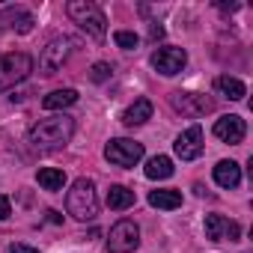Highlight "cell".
I'll use <instances>...</instances> for the list:
<instances>
[{"label": "cell", "instance_id": "cell-19", "mask_svg": "<svg viewBox=\"0 0 253 253\" xmlns=\"http://www.w3.org/2000/svg\"><path fill=\"white\" fill-rule=\"evenodd\" d=\"M107 206L116 209V211L131 209V206H134V191H128L125 185H110V191H107Z\"/></svg>", "mask_w": 253, "mask_h": 253}, {"label": "cell", "instance_id": "cell-24", "mask_svg": "<svg viewBox=\"0 0 253 253\" xmlns=\"http://www.w3.org/2000/svg\"><path fill=\"white\" fill-rule=\"evenodd\" d=\"M12 214V206H9V197H3L0 194V220H6Z\"/></svg>", "mask_w": 253, "mask_h": 253}, {"label": "cell", "instance_id": "cell-25", "mask_svg": "<svg viewBox=\"0 0 253 253\" xmlns=\"http://www.w3.org/2000/svg\"><path fill=\"white\" fill-rule=\"evenodd\" d=\"M6 253H39L36 247H30V244H9L6 247Z\"/></svg>", "mask_w": 253, "mask_h": 253}, {"label": "cell", "instance_id": "cell-18", "mask_svg": "<svg viewBox=\"0 0 253 253\" xmlns=\"http://www.w3.org/2000/svg\"><path fill=\"white\" fill-rule=\"evenodd\" d=\"M149 206L152 209H164V211H173L182 206V194L173 191V188H164V191H152L149 194Z\"/></svg>", "mask_w": 253, "mask_h": 253}, {"label": "cell", "instance_id": "cell-8", "mask_svg": "<svg viewBox=\"0 0 253 253\" xmlns=\"http://www.w3.org/2000/svg\"><path fill=\"white\" fill-rule=\"evenodd\" d=\"M104 158H107L113 167H134V164L143 158V143L128 140V137H113V140L104 146Z\"/></svg>", "mask_w": 253, "mask_h": 253}, {"label": "cell", "instance_id": "cell-15", "mask_svg": "<svg viewBox=\"0 0 253 253\" xmlns=\"http://www.w3.org/2000/svg\"><path fill=\"white\" fill-rule=\"evenodd\" d=\"M146 119H152V101L149 98H137L134 104H128V107H125V113H122V125H128V128L143 125Z\"/></svg>", "mask_w": 253, "mask_h": 253}, {"label": "cell", "instance_id": "cell-13", "mask_svg": "<svg viewBox=\"0 0 253 253\" xmlns=\"http://www.w3.org/2000/svg\"><path fill=\"white\" fill-rule=\"evenodd\" d=\"M33 15L21 6H9V9H0V30H18V33H30L33 30Z\"/></svg>", "mask_w": 253, "mask_h": 253}, {"label": "cell", "instance_id": "cell-3", "mask_svg": "<svg viewBox=\"0 0 253 253\" xmlns=\"http://www.w3.org/2000/svg\"><path fill=\"white\" fill-rule=\"evenodd\" d=\"M66 12H69V18H72L86 36L104 39V33H107V18H104V12H101L98 3H92V0H72V3L66 6Z\"/></svg>", "mask_w": 253, "mask_h": 253}, {"label": "cell", "instance_id": "cell-11", "mask_svg": "<svg viewBox=\"0 0 253 253\" xmlns=\"http://www.w3.org/2000/svg\"><path fill=\"white\" fill-rule=\"evenodd\" d=\"M206 235L211 241H238L241 238V223L229 220L223 214H209L206 217Z\"/></svg>", "mask_w": 253, "mask_h": 253}, {"label": "cell", "instance_id": "cell-22", "mask_svg": "<svg viewBox=\"0 0 253 253\" xmlns=\"http://www.w3.org/2000/svg\"><path fill=\"white\" fill-rule=\"evenodd\" d=\"M113 42H116L119 48H125V51H134L140 39H137V33H131V30H116V33H113Z\"/></svg>", "mask_w": 253, "mask_h": 253}, {"label": "cell", "instance_id": "cell-4", "mask_svg": "<svg viewBox=\"0 0 253 253\" xmlns=\"http://www.w3.org/2000/svg\"><path fill=\"white\" fill-rule=\"evenodd\" d=\"M33 72V57L24 54V51H12V54H3L0 57V92L21 84L27 75Z\"/></svg>", "mask_w": 253, "mask_h": 253}, {"label": "cell", "instance_id": "cell-26", "mask_svg": "<svg viewBox=\"0 0 253 253\" xmlns=\"http://www.w3.org/2000/svg\"><path fill=\"white\" fill-rule=\"evenodd\" d=\"M149 39H152V42H158V39H164V27H161L158 21H155V24H149Z\"/></svg>", "mask_w": 253, "mask_h": 253}, {"label": "cell", "instance_id": "cell-23", "mask_svg": "<svg viewBox=\"0 0 253 253\" xmlns=\"http://www.w3.org/2000/svg\"><path fill=\"white\" fill-rule=\"evenodd\" d=\"M110 75H113V66H110V63H95L92 72H89V78H92L95 84H104Z\"/></svg>", "mask_w": 253, "mask_h": 253}, {"label": "cell", "instance_id": "cell-27", "mask_svg": "<svg viewBox=\"0 0 253 253\" xmlns=\"http://www.w3.org/2000/svg\"><path fill=\"white\" fill-rule=\"evenodd\" d=\"M217 9H223V12H235L238 3H217Z\"/></svg>", "mask_w": 253, "mask_h": 253}, {"label": "cell", "instance_id": "cell-9", "mask_svg": "<svg viewBox=\"0 0 253 253\" xmlns=\"http://www.w3.org/2000/svg\"><path fill=\"white\" fill-rule=\"evenodd\" d=\"M185 63H188L185 48H173V45H167V48H158V51L152 54V69L161 72L164 78L179 75V72L185 69Z\"/></svg>", "mask_w": 253, "mask_h": 253}, {"label": "cell", "instance_id": "cell-14", "mask_svg": "<svg viewBox=\"0 0 253 253\" xmlns=\"http://www.w3.org/2000/svg\"><path fill=\"white\" fill-rule=\"evenodd\" d=\"M214 182H217L220 188H226V191L238 188V185H241V167H238L235 161H217V164H214Z\"/></svg>", "mask_w": 253, "mask_h": 253}, {"label": "cell", "instance_id": "cell-2", "mask_svg": "<svg viewBox=\"0 0 253 253\" xmlns=\"http://www.w3.org/2000/svg\"><path fill=\"white\" fill-rule=\"evenodd\" d=\"M66 211L75 220H81V223H86V220H92L98 214V194H95V182L92 179L81 176V179L72 182V188L66 194Z\"/></svg>", "mask_w": 253, "mask_h": 253}, {"label": "cell", "instance_id": "cell-6", "mask_svg": "<svg viewBox=\"0 0 253 253\" xmlns=\"http://www.w3.org/2000/svg\"><path fill=\"white\" fill-rule=\"evenodd\" d=\"M140 247V226L128 217H122L107 232V253H134Z\"/></svg>", "mask_w": 253, "mask_h": 253}, {"label": "cell", "instance_id": "cell-1", "mask_svg": "<svg viewBox=\"0 0 253 253\" xmlns=\"http://www.w3.org/2000/svg\"><path fill=\"white\" fill-rule=\"evenodd\" d=\"M72 134H75V119L66 113H54L33 125L27 134V143L39 152H51V149H63L72 140Z\"/></svg>", "mask_w": 253, "mask_h": 253}, {"label": "cell", "instance_id": "cell-21", "mask_svg": "<svg viewBox=\"0 0 253 253\" xmlns=\"http://www.w3.org/2000/svg\"><path fill=\"white\" fill-rule=\"evenodd\" d=\"M173 176V161L167 158V155H155V158H149L146 161V179H170Z\"/></svg>", "mask_w": 253, "mask_h": 253}, {"label": "cell", "instance_id": "cell-20", "mask_svg": "<svg viewBox=\"0 0 253 253\" xmlns=\"http://www.w3.org/2000/svg\"><path fill=\"white\" fill-rule=\"evenodd\" d=\"M36 182L45 188V191H63L66 188V173L57 170V167H42L36 173Z\"/></svg>", "mask_w": 253, "mask_h": 253}, {"label": "cell", "instance_id": "cell-7", "mask_svg": "<svg viewBox=\"0 0 253 253\" xmlns=\"http://www.w3.org/2000/svg\"><path fill=\"white\" fill-rule=\"evenodd\" d=\"M170 104H173V110H179L182 116H191V119L214 110V98H209L206 92H185V89L170 92Z\"/></svg>", "mask_w": 253, "mask_h": 253}, {"label": "cell", "instance_id": "cell-12", "mask_svg": "<svg viewBox=\"0 0 253 253\" xmlns=\"http://www.w3.org/2000/svg\"><path fill=\"white\" fill-rule=\"evenodd\" d=\"M244 134H247V125H244V119H241V116H235V113L220 116V119L214 122V137H217V140H223V143H229V146L241 143V140H244Z\"/></svg>", "mask_w": 253, "mask_h": 253}, {"label": "cell", "instance_id": "cell-16", "mask_svg": "<svg viewBox=\"0 0 253 253\" xmlns=\"http://www.w3.org/2000/svg\"><path fill=\"white\" fill-rule=\"evenodd\" d=\"M214 86H217V92L226 95L229 101H241V98L247 95V86H244L238 78H232V75H220V78L214 81Z\"/></svg>", "mask_w": 253, "mask_h": 253}, {"label": "cell", "instance_id": "cell-10", "mask_svg": "<svg viewBox=\"0 0 253 253\" xmlns=\"http://www.w3.org/2000/svg\"><path fill=\"white\" fill-rule=\"evenodd\" d=\"M173 149H176V155H179L182 161H197V158L203 155V149H206V143H203V128H200V125L185 128V131L176 137Z\"/></svg>", "mask_w": 253, "mask_h": 253}, {"label": "cell", "instance_id": "cell-5", "mask_svg": "<svg viewBox=\"0 0 253 253\" xmlns=\"http://www.w3.org/2000/svg\"><path fill=\"white\" fill-rule=\"evenodd\" d=\"M72 48H75V39H72V36H54V39L42 48V57H39V72H42L45 78L57 75V72L66 66V60H69Z\"/></svg>", "mask_w": 253, "mask_h": 253}, {"label": "cell", "instance_id": "cell-17", "mask_svg": "<svg viewBox=\"0 0 253 253\" xmlns=\"http://www.w3.org/2000/svg\"><path fill=\"white\" fill-rule=\"evenodd\" d=\"M75 101H78V89L66 86V89L48 92V95L42 98V107H45V110H63V107H69V104H75Z\"/></svg>", "mask_w": 253, "mask_h": 253}]
</instances>
